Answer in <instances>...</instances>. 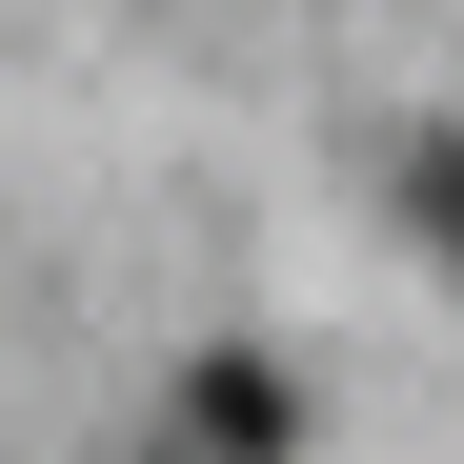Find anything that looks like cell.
Wrapping results in <instances>:
<instances>
[{"label":"cell","instance_id":"cell-1","mask_svg":"<svg viewBox=\"0 0 464 464\" xmlns=\"http://www.w3.org/2000/svg\"><path fill=\"white\" fill-rule=\"evenodd\" d=\"M404 202H424V243L464 263V141H424V162H404Z\"/></svg>","mask_w":464,"mask_h":464}]
</instances>
